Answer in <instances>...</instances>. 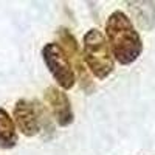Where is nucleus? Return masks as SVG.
<instances>
[{"label": "nucleus", "instance_id": "nucleus-7", "mask_svg": "<svg viewBox=\"0 0 155 155\" xmlns=\"http://www.w3.org/2000/svg\"><path fill=\"white\" fill-rule=\"evenodd\" d=\"M130 14L143 30H152L155 25V3L153 2H127Z\"/></svg>", "mask_w": 155, "mask_h": 155}, {"label": "nucleus", "instance_id": "nucleus-3", "mask_svg": "<svg viewBox=\"0 0 155 155\" xmlns=\"http://www.w3.org/2000/svg\"><path fill=\"white\" fill-rule=\"evenodd\" d=\"M41 54H42V59L45 62L48 71L54 78L58 85L62 90L73 88L76 82V76L61 45L56 42H48L42 47Z\"/></svg>", "mask_w": 155, "mask_h": 155}, {"label": "nucleus", "instance_id": "nucleus-6", "mask_svg": "<svg viewBox=\"0 0 155 155\" xmlns=\"http://www.w3.org/2000/svg\"><path fill=\"white\" fill-rule=\"evenodd\" d=\"M12 121L25 137H34L41 132L37 113L31 101L22 98L16 102L14 110H12Z\"/></svg>", "mask_w": 155, "mask_h": 155}, {"label": "nucleus", "instance_id": "nucleus-4", "mask_svg": "<svg viewBox=\"0 0 155 155\" xmlns=\"http://www.w3.org/2000/svg\"><path fill=\"white\" fill-rule=\"evenodd\" d=\"M58 41H59V45L64 50V53H65L70 65L74 71V76L78 78V82H79L81 88L88 95L93 93L95 82L92 79V74L85 68V64L82 62V54L79 51L78 41L73 36V33L68 28H59L58 30Z\"/></svg>", "mask_w": 155, "mask_h": 155}, {"label": "nucleus", "instance_id": "nucleus-8", "mask_svg": "<svg viewBox=\"0 0 155 155\" xmlns=\"http://www.w3.org/2000/svg\"><path fill=\"white\" fill-rule=\"evenodd\" d=\"M17 144V129L12 121V116L0 107V147L11 149Z\"/></svg>", "mask_w": 155, "mask_h": 155}, {"label": "nucleus", "instance_id": "nucleus-1", "mask_svg": "<svg viewBox=\"0 0 155 155\" xmlns=\"http://www.w3.org/2000/svg\"><path fill=\"white\" fill-rule=\"evenodd\" d=\"M106 39L113 59L121 65H130L143 53V41L124 11L116 9L107 17Z\"/></svg>", "mask_w": 155, "mask_h": 155}, {"label": "nucleus", "instance_id": "nucleus-2", "mask_svg": "<svg viewBox=\"0 0 155 155\" xmlns=\"http://www.w3.org/2000/svg\"><path fill=\"white\" fill-rule=\"evenodd\" d=\"M82 58L87 70L95 78L104 81L115 70V59L106 36L98 28H92L82 39Z\"/></svg>", "mask_w": 155, "mask_h": 155}, {"label": "nucleus", "instance_id": "nucleus-5", "mask_svg": "<svg viewBox=\"0 0 155 155\" xmlns=\"http://www.w3.org/2000/svg\"><path fill=\"white\" fill-rule=\"evenodd\" d=\"M45 102L48 104L50 112L53 113L54 120L59 126L67 127L74 121V112L71 107V101L64 90L58 87H47L44 93Z\"/></svg>", "mask_w": 155, "mask_h": 155}]
</instances>
